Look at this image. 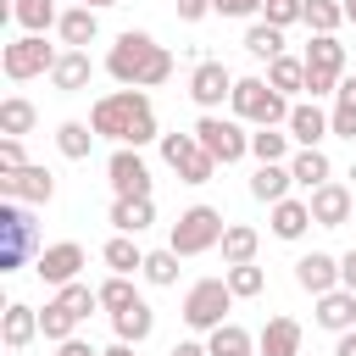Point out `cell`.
Returning a JSON list of instances; mask_svg holds the SVG:
<instances>
[{
    "instance_id": "48",
    "label": "cell",
    "mask_w": 356,
    "mask_h": 356,
    "mask_svg": "<svg viewBox=\"0 0 356 356\" xmlns=\"http://www.w3.org/2000/svg\"><path fill=\"white\" fill-rule=\"evenodd\" d=\"M339 284L356 295V250H345V256H339Z\"/></svg>"
},
{
    "instance_id": "8",
    "label": "cell",
    "mask_w": 356,
    "mask_h": 356,
    "mask_svg": "<svg viewBox=\"0 0 356 356\" xmlns=\"http://www.w3.org/2000/svg\"><path fill=\"white\" fill-rule=\"evenodd\" d=\"M161 161H167L184 184H211V172H217V156L195 139V128H189V134H161Z\"/></svg>"
},
{
    "instance_id": "53",
    "label": "cell",
    "mask_w": 356,
    "mask_h": 356,
    "mask_svg": "<svg viewBox=\"0 0 356 356\" xmlns=\"http://www.w3.org/2000/svg\"><path fill=\"white\" fill-rule=\"evenodd\" d=\"M78 6H95V11H106V6H122V0H78Z\"/></svg>"
},
{
    "instance_id": "27",
    "label": "cell",
    "mask_w": 356,
    "mask_h": 356,
    "mask_svg": "<svg viewBox=\"0 0 356 356\" xmlns=\"http://www.w3.org/2000/svg\"><path fill=\"white\" fill-rule=\"evenodd\" d=\"M111 328H117V339H128V345H145V339H150V328H156V312H150V300H134V306L111 312Z\"/></svg>"
},
{
    "instance_id": "7",
    "label": "cell",
    "mask_w": 356,
    "mask_h": 356,
    "mask_svg": "<svg viewBox=\"0 0 356 356\" xmlns=\"http://www.w3.org/2000/svg\"><path fill=\"white\" fill-rule=\"evenodd\" d=\"M195 139L217 156V167H234V161H245L250 156V134L239 128V117H217V111H200V122H195Z\"/></svg>"
},
{
    "instance_id": "35",
    "label": "cell",
    "mask_w": 356,
    "mask_h": 356,
    "mask_svg": "<svg viewBox=\"0 0 356 356\" xmlns=\"http://www.w3.org/2000/svg\"><path fill=\"white\" fill-rule=\"evenodd\" d=\"M33 122H39L33 100H22V95H6V100H0V134H17V139H22Z\"/></svg>"
},
{
    "instance_id": "13",
    "label": "cell",
    "mask_w": 356,
    "mask_h": 356,
    "mask_svg": "<svg viewBox=\"0 0 356 356\" xmlns=\"http://www.w3.org/2000/svg\"><path fill=\"white\" fill-rule=\"evenodd\" d=\"M306 206H312V222H317V228H345V222L356 217V195H350L345 184H334V178L317 184V189L306 195Z\"/></svg>"
},
{
    "instance_id": "50",
    "label": "cell",
    "mask_w": 356,
    "mask_h": 356,
    "mask_svg": "<svg viewBox=\"0 0 356 356\" xmlns=\"http://www.w3.org/2000/svg\"><path fill=\"white\" fill-rule=\"evenodd\" d=\"M334 100H339V106H356V78H339V89H334Z\"/></svg>"
},
{
    "instance_id": "28",
    "label": "cell",
    "mask_w": 356,
    "mask_h": 356,
    "mask_svg": "<svg viewBox=\"0 0 356 356\" xmlns=\"http://www.w3.org/2000/svg\"><path fill=\"white\" fill-rule=\"evenodd\" d=\"M256 250H261V234H256L250 222H228V228H222V261H228V267L256 261Z\"/></svg>"
},
{
    "instance_id": "25",
    "label": "cell",
    "mask_w": 356,
    "mask_h": 356,
    "mask_svg": "<svg viewBox=\"0 0 356 356\" xmlns=\"http://www.w3.org/2000/svg\"><path fill=\"white\" fill-rule=\"evenodd\" d=\"M56 33H61V44H67V50H83V44H95V33H100V17H95V6H72V11H61Z\"/></svg>"
},
{
    "instance_id": "5",
    "label": "cell",
    "mask_w": 356,
    "mask_h": 356,
    "mask_svg": "<svg viewBox=\"0 0 356 356\" xmlns=\"http://www.w3.org/2000/svg\"><path fill=\"white\" fill-rule=\"evenodd\" d=\"M239 295L228 289V278H200V284H189V295H184V323L195 328V334H211V328H222L228 323V306H234Z\"/></svg>"
},
{
    "instance_id": "51",
    "label": "cell",
    "mask_w": 356,
    "mask_h": 356,
    "mask_svg": "<svg viewBox=\"0 0 356 356\" xmlns=\"http://www.w3.org/2000/svg\"><path fill=\"white\" fill-rule=\"evenodd\" d=\"M334 356H356V328H345V334H339V345H334Z\"/></svg>"
},
{
    "instance_id": "4",
    "label": "cell",
    "mask_w": 356,
    "mask_h": 356,
    "mask_svg": "<svg viewBox=\"0 0 356 356\" xmlns=\"http://www.w3.org/2000/svg\"><path fill=\"white\" fill-rule=\"evenodd\" d=\"M222 211L217 206H189V211H178L172 217V228H167V245L178 250V256H206V250H217L222 245Z\"/></svg>"
},
{
    "instance_id": "38",
    "label": "cell",
    "mask_w": 356,
    "mask_h": 356,
    "mask_svg": "<svg viewBox=\"0 0 356 356\" xmlns=\"http://www.w3.org/2000/svg\"><path fill=\"white\" fill-rule=\"evenodd\" d=\"M345 22V0H306V28L312 33H339Z\"/></svg>"
},
{
    "instance_id": "18",
    "label": "cell",
    "mask_w": 356,
    "mask_h": 356,
    "mask_svg": "<svg viewBox=\"0 0 356 356\" xmlns=\"http://www.w3.org/2000/svg\"><path fill=\"white\" fill-rule=\"evenodd\" d=\"M256 356H300V323L295 317H267L256 334Z\"/></svg>"
},
{
    "instance_id": "26",
    "label": "cell",
    "mask_w": 356,
    "mask_h": 356,
    "mask_svg": "<svg viewBox=\"0 0 356 356\" xmlns=\"http://www.w3.org/2000/svg\"><path fill=\"white\" fill-rule=\"evenodd\" d=\"M289 172H295V184H300V189H317V184H328V178H334V161L323 156V145H300V150L289 156Z\"/></svg>"
},
{
    "instance_id": "46",
    "label": "cell",
    "mask_w": 356,
    "mask_h": 356,
    "mask_svg": "<svg viewBox=\"0 0 356 356\" xmlns=\"http://www.w3.org/2000/svg\"><path fill=\"white\" fill-rule=\"evenodd\" d=\"M211 11V0H178V22H200Z\"/></svg>"
},
{
    "instance_id": "30",
    "label": "cell",
    "mask_w": 356,
    "mask_h": 356,
    "mask_svg": "<svg viewBox=\"0 0 356 356\" xmlns=\"http://www.w3.org/2000/svg\"><path fill=\"white\" fill-rule=\"evenodd\" d=\"M100 261H106L111 273H145V250L134 245V234H111L106 250H100Z\"/></svg>"
},
{
    "instance_id": "15",
    "label": "cell",
    "mask_w": 356,
    "mask_h": 356,
    "mask_svg": "<svg viewBox=\"0 0 356 356\" xmlns=\"http://www.w3.org/2000/svg\"><path fill=\"white\" fill-rule=\"evenodd\" d=\"M78 267H83V245L78 239H61V245H44L39 256H33V273L44 278V284H72L78 278Z\"/></svg>"
},
{
    "instance_id": "10",
    "label": "cell",
    "mask_w": 356,
    "mask_h": 356,
    "mask_svg": "<svg viewBox=\"0 0 356 356\" xmlns=\"http://www.w3.org/2000/svg\"><path fill=\"white\" fill-rule=\"evenodd\" d=\"M0 234H6V245H0V273H11V267H22V256L33 250H44V245H33V222H28V211H22V200H6L0 206Z\"/></svg>"
},
{
    "instance_id": "22",
    "label": "cell",
    "mask_w": 356,
    "mask_h": 356,
    "mask_svg": "<svg viewBox=\"0 0 356 356\" xmlns=\"http://www.w3.org/2000/svg\"><path fill=\"white\" fill-rule=\"evenodd\" d=\"M289 184H295V172H289V161H256V178H250V195H256L261 206H278V200L289 195Z\"/></svg>"
},
{
    "instance_id": "16",
    "label": "cell",
    "mask_w": 356,
    "mask_h": 356,
    "mask_svg": "<svg viewBox=\"0 0 356 356\" xmlns=\"http://www.w3.org/2000/svg\"><path fill=\"white\" fill-rule=\"evenodd\" d=\"M295 284L317 300V295H328V289H339V256H328V250H306L300 261H295Z\"/></svg>"
},
{
    "instance_id": "40",
    "label": "cell",
    "mask_w": 356,
    "mask_h": 356,
    "mask_svg": "<svg viewBox=\"0 0 356 356\" xmlns=\"http://www.w3.org/2000/svg\"><path fill=\"white\" fill-rule=\"evenodd\" d=\"M145 278H150L156 289L178 284V250H172V245H167V250H145Z\"/></svg>"
},
{
    "instance_id": "23",
    "label": "cell",
    "mask_w": 356,
    "mask_h": 356,
    "mask_svg": "<svg viewBox=\"0 0 356 356\" xmlns=\"http://www.w3.org/2000/svg\"><path fill=\"white\" fill-rule=\"evenodd\" d=\"M306 228H312V206L295 200V195H284V200L273 206V239L295 245V239H306Z\"/></svg>"
},
{
    "instance_id": "36",
    "label": "cell",
    "mask_w": 356,
    "mask_h": 356,
    "mask_svg": "<svg viewBox=\"0 0 356 356\" xmlns=\"http://www.w3.org/2000/svg\"><path fill=\"white\" fill-rule=\"evenodd\" d=\"M72 328H78V317H72L61 300H44V312H39V334H44L50 345H61V339H72Z\"/></svg>"
},
{
    "instance_id": "44",
    "label": "cell",
    "mask_w": 356,
    "mask_h": 356,
    "mask_svg": "<svg viewBox=\"0 0 356 356\" xmlns=\"http://www.w3.org/2000/svg\"><path fill=\"white\" fill-rule=\"evenodd\" d=\"M328 128H334L339 139H356V106H339V100H334V111H328Z\"/></svg>"
},
{
    "instance_id": "6",
    "label": "cell",
    "mask_w": 356,
    "mask_h": 356,
    "mask_svg": "<svg viewBox=\"0 0 356 356\" xmlns=\"http://www.w3.org/2000/svg\"><path fill=\"white\" fill-rule=\"evenodd\" d=\"M339 78H345V44L334 33H312V44H306V95L312 100L334 95Z\"/></svg>"
},
{
    "instance_id": "3",
    "label": "cell",
    "mask_w": 356,
    "mask_h": 356,
    "mask_svg": "<svg viewBox=\"0 0 356 356\" xmlns=\"http://www.w3.org/2000/svg\"><path fill=\"white\" fill-rule=\"evenodd\" d=\"M228 106H234L239 122H256V128H278V122H289V95H278L267 78H234Z\"/></svg>"
},
{
    "instance_id": "34",
    "label": "cell",
    "mask_w": 356,
    "mask_h": 356,
    "mask_svg": "<svg viewBox=\"0 0 356 356\" xmlns=\"http://www.w3.org/2000/svg\"><path fill=\"white\" fill-rule=\"evenodd\" d=\"M206 345H211V356H256V339H250L239 323L211 328V334H206Z\"/></svg>"
},
{
    "instance_id": "54",
    "label": "cell",
    "mask_w": 356,
    "mask_h": 356,
    "mask_svg": "<svg viewBox=\"0 0 356 356\" xmlns=\"http://www.w3.org/2000/svg\"><path fill=\"white\" fill-rule=\"evenodd\" d=\"M345 22H350V28H356V0H345Z\"/></svg>"
},
{
    "instance_id": "14",
    "label": "cell",
    "mask_w": 356,
    "mask_h": 356,
    "mask_svg": "<svg viewBox=\"0 0 356 356\" xmlns=\"http://www.w3.org/2000/svg\"><path fill=\"white\" fill-rule=\"evenodd\" d=\"M228 95H234V72H228L222 61H195V72H189V100H195L200 111H217Z\"/></svg>"
},
{
    "instance_id": "11",
    "label": "cell",
    "mask_w": 356,
    "mask_h": 356,
    "mask_svg": "<svg viewBox=\"0 0 356 356\" xmlns=\"http://www.w3.org/2000/svg\"><path fill=\"white\" fill-rule=\"evenodd\" d=\"M106 184H111V195H150V167H145V156H139L134 145H117L111 161H106Z\"/></svg>"
},
{
    "instance_id": "45",
    "label": "cell",
    "mask_w": 356,
    "mask_h": 356,
    "mask_svg": "<svg viewBox=\"0 0 356 356\" xmlns=\"http://www.w3.org/2000/svg\"><path fill=\"white\" fill-rule=\"evenodd\" d=\"M217 17H261V0H211Z\"/></svg>"
},
{
    "instance_id": "19",
    "label": "cell",
    "mask_w": 356,
    "mask_h": 356,
    "mask_svg": "<svg viewBox=\"0 0 356 356\" xmlns=\"http://www.w3.org/2000/svg\"><path fill=\"white\" fill-rule=\"evenodd\" d=\"M89 78H95V61H89V50H61V56H56V67H50V83H56L61 95H78V89H89Z\"/></svg>"
},
{
    "instance_id": "39",
    "label": "cell",
    "mask_w": 356,
    "mask_h": 356,
    "mask_svg": "<svg viewBox=\"0 0 356 356\" xmlns=\"http://www.w3.org/2000/svg\"><path fill=\"white\" fill-rule=\"evenodd\" d=\"M250 156H256V161H289V134L256 128V134H250Z\"/></svg>"
},
{
    "instance_id": "42",
    "label": "cell",
    "mask_w": 356,
    "mask_h": 356,
    "mask_svg": "<svg viewBox=\"0 0 356 356\" xmlns=\"http://www.w3.org/2000/svg\"><path fill=\"white\" fill-rule=\"evenodd\" d=\"M261 17L273 28H289V22H306V0H261Z\"/></svg>"
},
{
    "instance_id": "20",
    "label": "cell",
    "mask_w": 356,
    "mask_h": 356,
    "mask_svg": "<svg viewBox=\"0 0 356 356\" xmlns=\"http://www.w3.org/2000/svg\"><path fill=\"white\" fill-rule=\"evenodd\" d=\"M156 222V200L150 195H117L111 200V228L117 234H145Z\"/></svg>"
},
{
    "instance_id": "52",
    "label": "cell",
    "mask_w": 356,
    "mask_h": 356,
    "mask_svg": "<svg viewBox=\"0 0 356 356\" xmlns=\"http://www.w3.org/2000/svg\"><path fill=\"white\" fill-rule=\"evenodd\" d=\"M100 356H134V345H128V339H117V345H106Z\"/></svg>"
},
{
    "instance_id": "17",
    "label": "cell",
    "mask_w": 356,
    "mask_h": 356,
    "mask_svg": "<svg viewBox=\"0 0 356 356\" xmlns=\"http://www.w3.org/2000/svg\"><path fill=\"white\" fill-rule=\"evenodd\" d=\"M284 128H289V139H295V145H323V139L334 134V128H328V111H323L317 100L289 106V122H284Z\"/></svg>"
},
{
    "instance_id": "41",
    "label": "cell",
    "mask_w": 356,
    "mask_h": 356,
    "mask_svg": "<svg viewBox=\"0 0 356 356\" xmlns=\"http://www.w3.org/2000/svg\"><path fill=\"white\" fill-rule=\"evenodd\" d=\"M134 300H139V289L128 284V273H111V278L100 284V306H106V312H122V306H134Z\"/></svg>"
},
{
    "instance_id": "33",
    "label": "cell",
    "mask_w": 356,
    "mask_h": 356,
    "mask_svg": "<svg viewBox=\"0 0 356 356\" xmlns=\"http://www.w3.org/2000/svg\"><path fill=\"white\" fill-rule=\"evenodd\" d=\"M56 150H61L67 161H89V150H95V128H89V122H61V128H56Z\"/></svg>"
},
{
    "instance_id": "1",
    "label": "cell",
    "mask_w": 356,
    "mask_h": 356,
    "mask_svg": "<svg viewBox=\"0 0 356 356\" xmlns=\"http://www.w3.org/2000/svg\"><path fill=\"white\" fill-rule=\"evenodd\" d=\"M89 128L100 139H117V145H134V150L150 145V139H161L156 134V106H150L145 89H111V95H100L95 111H89Z\"/></svg>"
},
{
    "instance_id": "31",
    "label": "cell",
    "mask_w": 356,
    "mask_h": 356,
    "mask_svg": "<svg viewBox=\"0 0 356 356\" xmlns=\"http://www.w3.org/2000/svg\"><path fill=\"white\" fill-rule=\"evenodd\" d=\"M245 50H250L256 61H278V56H284V28H273L267 17L250 22V28H245Z\"/></svg>"
},
{
    "instance_id": "49",
    "label": "cell",
    "mask_w": 356,
    "mask_h": 356,
    "mask_svg": "<svg viewBox=\"0 0 356 356\" xmlns=\"http://www.w3.org/2000/svg\"><path fill=\"white\" fill-rule=\"evenodd\" d=\"M167 356H211V345H200V339H178Z\"/></svg>"
},
{
    "instance_id": "32",
    "label": "cell",
    "mask_w": 356,
    "mask_h": 356,
    "mask_svg": "<svg viewBox=\"0 0 356 356\" xmlns=\"http://www.w3.org/2000/svg\"><path fill=\"white\" fill-rule=\"evenodd\" d=\"M267 83H273L278 95H300V89H306V56H278V61H267Z\"/></svg>"
},
{
    "instance_id": "29",
    "label": "cell",
    "mask_w": 356,
    "mask_h": 356,
    "mask_svg": "<svg viewBox=\"0 0 356 356\" xmlns=\"http://www.w3.org/2000/svg\"><path fill=\"white\" fill-rule=\"evenodd\" d=\"M11 22L22 33H44L61 22V11H56V0H11Z\"/></svg>"
},
{
    "instance_id": "47",
    "label": "cell",
    "mask_w": 356,
    "mask_h": 356,
    "mask_svg": "<svg viewBox=\"0 0 356 356\" xmlns=\"http://www.w3.org/2000/svg\"><path fill=\"white\" fill-rule=\"evenodd\" d=\"M56 356H100V350H95L89 339H78V334H72V339H61V345H56Z\"/></svg>"
},
{
    "instance_id": "37",
    "label": "cell",
    "mask_w": 356,
    "mask_h": 356,
    "mask_svg": "<svg viewBox=\"0 0 356 356\" xmlns=\"http://www.w3.org/2000/svg\"><path fill=\"white\" fill-rule=\"evenodd\" d=\"M222 278H228V289H234L239 300H256V295L267 289V273H261L256 261H239V267H228Z\"/></svg>"
},
{
    "instance_id": "24",
    "label": "cell",
    "mask_w": 356,
    "mask_h": 356,
    "mask_svg": "<svg viewBox=\"0 0 356 356\" xmlns=\"http://www.w3.org/2000/svg\"><path fill=\"white\" fill-rule=\"evenodd\" d=\"M0 339H6V350L33 345V339H39V312H33V306H22V300H11V306H6V317H0Z\"/></svg>"
},
{
    "instance_id": "12",
    "label": "cell",
    "mask_w": 356,
    "mask_h": 356,
    "mask_svg": "<svg viewBox=\"0 0 356 356\" xmlns=\"http://www.w3.org/2000/svg\"><path fill=\"white\" fill-rule=\"evenodd\" d=\"M0 195L22 200V206H50L56 200V178H50V167H17V172H0Z\"/></svg>"
},
{
    "instance_id": "43",
    "label": "cell",
    "mask_w": 356,
    "mask_h": 356,
    "mask_svg": "<svg viewBox=\"0 0 356 356\" xmlns=\"http://www.w3.org/2000/svg\"><path fill=\"white\" fill-rule=\"evenodd\" d=\"M17 167H28V156H22V139L6 134V139H0V172H17Z\"/></svg>"
},
{
    "instance_id": "2",
    "label": "cell",
    "mask_w": 356,
    "mask_h": 356,
    "mask_svg": "<svg viewBox=\"0 0 356 356\" xmlns=\"http://www.w3.org/2000/svg\"><path fill=\"white\" fill-rule=\"evenodd\" d=\"M106 72L122 83V89H156L172 78V50L156 44L145 28H128L117 33V44L106 50Z\"/></svg>"
},
{
    "instance_id": "21",
    "label": "cell",
    "mask_w": 356,
    "mask_h": 356,
    "mask_svg": "<svg viewBox=\"0 0 356 356\" xmlns=\"http://www.w3.org/2000/svg\"><path fill=\"white\" fill-rule=\"evenodd\" d=\"M317 328H328V334H345V328H356V295L339 284V289H328V295H317Z\"/></svg>"
},
{
    "instance_id": "9",
    "label": "cell",
    "mask_w": 356,
    "mask_h": 356,
    "mask_svg": "<svg viewBox=\"0 0 356 356\" xmlns=\"http://www.w3.org/2000/svg\"><path fill=\"white\" fill-rule=\"evenodd\" d=\"M56 44H44V33H22V39H11L6 50H0V67H6V78L11 83H28V78H39V72H50L56 67Z\"/></svg>"
}]
</instances>
